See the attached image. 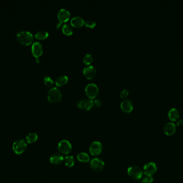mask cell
<instances>
[{"mask_svg": "<svg viewBox=\"0 0 183 183\" xmlns=\"http://www.w3.org/2000/svg\"><path fill=\"white\" fill-rule=\"evenodd\" d=\"M16 39L19 43L24 45H28L32 43L33 36L29 31H22L17 34Z\"/></svg>", "mask_w": 183, "mask_h": 183, "instance_id": "cell-1", "label": "cell"}, {"mask_svg": "<svg viewBox=\"0 0 183 183\" xmlns=\"http://www.w3.org/2000/svg\"><path fill=\"white\" fill-rule=\"evenodd\" d=\"M62 93L57 87H53L48 92V99L50 102L56 103L61 100Z\"/></svg>", "mask_w": 183, "mask_h": 183, "instance_id": "cell-2", "label": "cell"}, {"mask_svg": "<svg viewBox=\"0 0 183 183\" xmlns=\"http://www.w3.org/2000/svg\"><path fill=\"white\" fill-rule=\"evenodd\" d=\"M128 173L130 177L137 180H139L143 175V171L141 169L136 165L128 168Z\"/></svg>", "mask_w": 183, "mask_h": 183, "instance_id": "cell-3", "label": "cell"}, {"mask_svg": "<svg viewBox=\"0 0 183 183\" xmlns=\"http://www.w3.org/2000/svg\"><path fill=\"white\" fill-rule=\"evenodd\" d=\"M27 148V144L24 140H17L13 143L12 146V149L14 152L20 155L24 152L25 150Z\"/></svg>", "mask_w": 183, "mask_h": 183, "instance_id": "cell-4", "label": "cell"}, {"mask_svg": "<svg viewBox=\"0 0 183 183\" xmlns=\"http://www.w3.org/2000/svg\"><path fill=\"white\" fill-rule=\"evenodd\" d=\"M85 93L90 99L94 98L99 93L98 85L93 83H89L86 87Z\"/></svg>", "mask_w": 183, "mask_h": 183, "instance_id": "cell-5", "label": "cell"}, {"mask_svg": "<svg viewBox=\"0 0 183 183\" xmlns=\"http://www.w3.org/2000/svg\"><path fill=\"white\" fill-rule=\"evenodd\" d=\"M58 148L61 153L67 155L72 150V146L67 140H62L58 143Z\"/></svg>", "mask_w": 183, "mask_h": 183, "instance_id": "cell-6", "label": "cell"}, {"mask_svg": "<svg viewBox=\"0 0 183 183\" xmlns=\"http://www.w3.org/2000/svg\"><path fill=\"white\" fill-rule=\"evenodd\" d=\"M90 164L93 170L96 172H100L104 169V163L100 159L95 158L92 160Z\"/></svg>", "mask_w": 183, "mask_h": 183, "instance_id": "cell-7", "label": "cell"}, {"mask_svg": "<svg viewBox=\"0 0 183 183\" xmlns=\"http://www.w3.org/2000/svg\"><path fill=\"white\" fill-rule=\"evenodd\" d=\"M102 150V144L99 141L92 143L89 147V152L93 156H97L101 154Z\"/></svg>", "mask_w": 183, "mask_h": 183, "instance_id": "cell-8", "label": "cell"}, {"mask_svg": "<svg viewBox=\"0 0 183 183\" xmlns=\"http://www.w3.org/2000/svg\"><path fill=\"white\" fill-rule=\"evenodd\" d=\"M156 171H157L156 165L153 162H149L147 163L143 167L144 174L149 176H152L155 173Z\"/></svg>", "mask_w": 183, "mask_h": 183, "instance_id": "cell-9", "label": "cell"}, {"mask_svg": "<svg viewBox=\"0 0 183 183\" xmlns=\"http://www.w3.org/2000/svg\"><path fill=\"white\" fill-rule=\"evenodd\" d=\"M32 53L36 58H39L43 53V46L39 42H35L32 46Z\"/></svg>", "mask_w": 183, "mask_h": 183, "instance_id": "cell-10", "label": "cell"}, {"mask_svg": "<svg viewBox=\"0 0 183 183\" xmlns=\"http://www.w3.org/2000/svg\"><path fill=\"white\" fill-rule=\"evenodd\" d=\"M77 105L80 109L89 110L93 106V101L91 99H82L77 102Z\"/></svg>", "mask_w": 183, "mask_h": 183, "instance_id": "cell-11", "label": "cell"}, {"mask_svg": "<svg viewBox=\"0 0 183 183\" xmlns=\"http://www.w3.org/2000/svg\"><path fill=\"white\" fill-rule=\"evenodd\" d=\"M70 17V13L67 9L62 8L58 11L57 17L60 22H65L69 20Z\"/></svg>", "mask_w": 183, "mask_h": 183, "instance_id": "cell-12", "label": "cell"}, {"mask_svg": "<svg viewBox=\"0 0 183 183\" xmlns=\"http://www.w3.org/2000/svg\"><path fill=\"white\" fill-rule=\"evenodd\" d=\"M83 73L86 78L92 79L96 75V70L92 66H87L83 69Z\"/></svg>", "mask_w": 183, "mask_h": 183, "instance_id": "cell-13", "label": "cell"}, {"mask_svg": "<svg viewBox=\"0 0 183 183\" xmlns=\"http://www.w3.org/2000/svg\"><path fill=\"white\" fill-rule=\"evenodd\" d=\"M121 108L123 111L129 113L131 112L133 110V104L131 100L128 99H124L121 102Z\"/></svg>", "mask_w": 183, "mask_h": 183, "instance_id": "cell-14", "label": "cell"}, {"mask_svg": "<svg viewBox=\"0 0 183 183\" xmlns=\"http://www.w3.org/2000/svg\"><path fill=\"white\" fill-rule=\"evenodd\" d=\"M176 130V128L175 125L172 122H170L165 125L163 130L165 135L168 136H171L175 133Z\"/></svg>", "mask_w": 183, "mask_h": 183, "instance_id": "cell-15", "label": "cell"}, {"mask_svg": "<svg viewBox=\"0 0 183 183\" xmlns=\"http://www.w3.org/2000/svg\"><path fill=\"white\" fill-rule=\"evenodd\" d=\"M64 160L63 156L62 155L58 153H56L51 156V157L49 159V161L52 164L57 165L60 164L61 163H62L64 161Z\"/></svg>", "mask_w": 183, "mask_h": 183, "instance_id": "cell-16", "label": "cell"}, {"mask_svg": "<svg viewBox=\"0 0 183 183\" xmlns=\"http://www.w3.org/2000/svg\"><path fill=\"white\" fill-rule=\"evenodd\" d=\"M71 24L74 27L79 28L85 24V21L80 16H75L71 19Z\"/></svg>", "mask_w": 183, "mask_h": 183, "instance_id": "cell-17", "label": "cell"}, {"mask_svg": "<svg viewBox=\"0 0 183 183\" xmlns=\"http://www.w3.org/2000/svg\"><path fill=\"white\" fill-rule=\"evenodd\" d=\"M168 117L171 121H175L179 117V112L178 111L177 109L175 108H172L169 110L168 112Z\"/></svg>", "mask_w": 183, "mask_h": 183, "instance_id": "cell-18", "label": "cell"}, {"mask_svg": "<svg viewBox=\"0 0 183 183\" xmlns=\"http://www.w3.org/2000/svg\"><path fill=\"white\" fill-rule=\"evenodd\" d=\"M68 77L65 75H62L56 78L55 83L57 86H62L67 83Z\"/></svg>", "mask_w": 183, "mask_h": 183, "instance_id": "cell-19", "label": "cell"}, {"mask_svg": "<svg viewBox=\"0 0 183 183\" xmlns=\"http://www.w3.org/2000/svg\"><path fill=\"white\" fill-rule=\"evenodd\" d=\"M77 159L79 161L82 163H87L90 160L89 155L85 152H81L77 155Z\"/></svg>", "mask_w": 183, "mask_h": 183, "instance_id": "cell-20", "label": "cell"}, {"mask_svg": "<svg viewBox=\"0 0 183 183\" xmlns=\"http://www.w3.org/2000/svg\"><path fill=\"white\" fill-rule=\"evenodd\" d=\"M48 32L45 30H40L38 31L35 34V37L38 39H45L48 37Z\"/></svg>", "mask_w": 183, "mask_h": 183, "instance_id": "cell-21", "label": "cell"}, {"mask_svg": "<svg viewBox=\"0 0 183 183\" xmlns=\"http://www.w3.org/2000/svg\"><path fill=\"white\" fill-rule=\"evenodd\" d=\"M62 31L64 34L67 35H71L73 33V28L69 24H64L62 26Z\"/></svg>", "mask_w": 183, "mask_h": 183, "instance_id": "cell-22", "label": "cell"}, {"mask_svg": "<svg viewBox=\"0 0 183 183\" xmlns=\"http://www.w3.org/2000/svg\"><path fill=\"white\" fill-rule=\"evenodd\" d=\"M38 139V137L37 134L31 133L28 134V136L26 137V141L28 143H33L35 142Z\"/></svg>", "mask_w": 183, "mask_h": 183, "instance_id": "cell-23", "label": "cell"}, {"mask_svg": "<svg viewBox=\"0 0 183 183\" xmlns=\"http://www.w3.org/2000/svg\"><path fill=\"white\" fill-rule=\"evenodd\" d=\"M64 160L65 164L66 166H67V167L71 168L74 164V160L72 156H67L65 158H64Z\"/></svg>", "mask_w": 183, "mask_h": 183, "instance_id": "cell-24", "label": "cell"}, {"mask_svg": "<svg viewBox=\"0 0 183 183\" xmlns=\"http://www.w3.org/2000/svg\"><path fill=\"white\" fill-rule=\"evenodd\" d=\"M139 180L140 183H152L153 182V179L152 176H149L146 174L143 175Z\"/></svg>", "mask_w": 183, "mask_h": 183, "instance_id": "cell-25", "label": "cell"}, {"mask_svg": "<svg viewBox=\"0 0 183 183\" xmlns=\"http://www.w3.org/2000/svg\"><path fill=\"white\" fill-rule=\"evenodd\" d=\"M93 60V56L92 54H89V53L86 54L83 58V61L86 65L90 64L92 62Z\"/></svg>", "mask_w": 183, "mask_h": 183, "instance_id": "cell-26", "label": "cell"}, {"mask_svg": "<svg viewBox=\"0 0 183 183\" xmlns=\"http://www.w3.org/2000/svg\"><path fill=\"white\" fill-rule=\"evenodd\" d=\"M44 82H45V84L48 87L52 86L54 83L53 80L49 76H46L44 78Z\"/></svg>", "mask_w": 183, "mask_h": 183, "instance_id": "cell-27", "label": "cell"}, {"mask_svg": "<svg viewBox=\"0 0 183 183\" xmlns=\"http://www.w3.org/2000/svg\"><path fill=\"white\" fill-rule=\"evenodd\" d=\"M85 25L87 27H89V28H94L95 26L96 25V23L94 22V21L93 20H91V19H89V20H87L85 22Z\"/></svg>", "mask_w": 183, "mask_h": 183, "instance_id": "cell-28", "label": "cell"}, {"mask_svg": "<svg viewBox=\"0 0 183 183\" xmlns=\"http://www.w3.org/2000/svg\"><path fill=\"white\" fill-rule=\"evenodd\" d=\"M128 93H129L128 90V89H123L121 92L120 96L122 98H124V97H126L128 95Z\"/></svg>", "mask_w": 183, "mask_h": 183, "instance_id": "cell-29", "label": "cell"}, {"mask_svg": "<svg viewBox=\"0 0 183 183\" xmlns=\"http://www.w3.org/2000/svg\"><path fill=\"white\" fill-rule=\"evenodd\" d=\"M93 105H95L96 106H100L101 105V101L98 99H95L93 100Z\"/></svg>", "mask_w": 183, "mask_h": 183, "instance_id": "cell-30", "label": "cell"}, {"mask_svg": "<svg viewBox=\"0 0 183 183\" xmlns=\"http://www.w3.org/2000/svg\"><path fill=\"white\" fill-rule=\"evenodd\" d=\"M177 126H182V125L183 124V120H182V119H180L179 120H178V122H177Z\"/></svg>", "mask_w": 183, "mask_h": 183, "instance_id": "cell-31", "label": "cell"}, {"mask_svg": "<svg viewBox=\"0 0 183 183\" xmlns=\"http://www.w3.org/2000/svg\"><path fill=\"white\" fill-rule=\"evenodd\" d=\"M61 24H62V22H60V21H59V22H58V23H57V25H56V28H60V27L61 26Z\"/></svg>", "mask_w": 183, "mask_h": 183, "instance_id": "cell-32", "label": "cell"}, {"mask_svg": "<svg viewBox=\"0 0 183 183\" xmlns=\"http://www.w3.org/2000/svg\"><path fill=\"white\" fill-rule=\"evenodd\" d=\"M36 60H37V62H40V59H39V58H36Z\"/></svg>", "mask_w": 183, "mask_h": 183, "instance_id": "cell-33", "label": "cell"}]
</instances>
